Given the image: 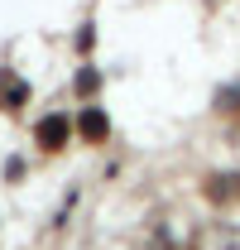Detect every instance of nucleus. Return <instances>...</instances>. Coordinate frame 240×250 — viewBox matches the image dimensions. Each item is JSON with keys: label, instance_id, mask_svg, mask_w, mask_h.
Returning <instances> with one entry per match:
<instances>
[{"label": "nucleus", "instance_id": "obj_3", "mask_svg": "<svg viewBox=\"0 0 240 250\" xmlns=\"http://www.w3.org/2000/svg\"><path fill=\"white\" fill-rule=\"evenodd\" d=\"M24 101H29V82L24 77H15L10 67H0V111H24Z\"/></svg>", "mask_w": 240, "mask_h": 250}, {"label": "nucleus", "instance_id": "obj_2", "mask_svg": "<svg viewBox=\"0 0 240 250\" xmlns=\"http://www.w3.org/2000/svg\"><path fill=\"white\" fill-rule=\"evenodd\" d=\"M77 140H87V145H106L111 140V116L101 111V106H87V111H77Z\"/></svg>", "mask_w": 240, "mask_h": 250}, {"label": "nucleus", "instance_id": "obj_1", "mask_svg": "<svg viewBox=\"0 0 240 250\" xmlns=\"http://www.w3.org/2000/svg\"><path fill=\"white\" fill-rule=\"evenodd\" d=\"M72 135H77V125L67 121V116H58V111L34 125V145H39V154H62Z\"/></svg>", "mask_w": 240, "mask_h": 250}, {"label": "nucleus", "instance_id": "obj_4", "mask_svg": "<svg viewBox=\"0 0 240 250\" xmlns=\"http://www.w3.org/2000/svg\"><path fill=\"white\" fill-rule=\"evenodd\" d=\"M72 92H77V96H96V92H101V72H96V67H77Z\"/></svg>", "mask_w": 240, "mask_h": 250}, {"label": "nucleus", "instance_id": "obj_5", "mask_svg": "<svg viewBox=\"0 0 240 250\" xmlns=\"http://www.w3.org/2000/svg\"><path fill=\"white\" fill-rule=\"evenodd\" d=\"M91 39H96V29L82 24V34H77V53H91Z\"/></svg>", "mask_w": 240, "mask_h": 250}]
</instances>
